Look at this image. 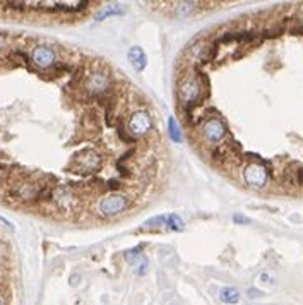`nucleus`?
Segmentation results:
<instances>
[{"instance_id": "obj_1", "label": "nucleus", "mask_w": 303, "mask_h": 305, "mask_svg": "<svg viewBox=\"0 0 303 305\" xmlns=\"http://www.w3.org/2000/svg\"><path fill=\"white\" fill-rule=\"evenodd\" d=\"M197 76L199 77H190L183 81L178 88V98L183 105L189 106V112L199 105L207 93V89L202 86V81H205V74H197Z\"/></svg>"}, {"instance_id": "obj_2", "label": "nucleus", "mask_w": 303, "mask_h": 305, "mask_svg": "<svg viewBox=\"0 0 303 305\" xmlns=\"http://www.w3.org/2000/svg\"><path fill=\"white\" fill-rule=\"evenodd\" d=\"M243 180L252 189H264L269 182V170L261 161H252L243 168Z\"/></svg>"}, {"instance_id": "obj_3", "label": "nucleus", "mask_w": 303, "mask_h": 305, "mask_svg": "<svg viewBox=\"0 0 303 305\" xmlns=\"http://www.w3.org/2000/svg\"><path fill=\"white\" fill-rule=\"evenodd\" d=\"M201 132H202L204 141L207 142V144H212V146L219 144V142L226 137V134H228L225 122H223L221 118H218V117L205 118L204 124H202V127H201Z\"/></svg>"}, {"instance_id": "obj_4", "label": "nucleus", "mask_w": 303, "mask_h": 305, "mask_svg": "<svg viewBox=\"0 0 303 305\" xmlns=\"http://www.w3.org/2000/svg\"><path fill=\"white\" fill-rule=\"evenodd\" d=\"M129 206V199L122 194H110V196H104L98 204V213L101 216H117V214L124 213Z\"/></svg>"}, {"instance_id": "obj_5", "label": "nucleus", "mask_w": 303, "mask_h": 305, "mask_svg": "<svg viewBox=\"0 0 303 305\" xmlns=\"http://www.w3.org/2000/svg\"><path fill=\"white\" fill-rule=\"evenodd\" d=\"M153 127V122L147 112L144 110H137L131 115V120H129V132L132 136H144L151 131Z\"/></svg>"}, {"instance_id": "obj_6", "label": "nucleus", "mask_w": 303, "mask_h": 305, "mask_svg": "<svg viewBox=\"0 0 303 305\" xmlns=\"http://www.w3.org/2000/svg\"><path fill=\"white\" fill-rule=\"evenodd\" d=\"M77 165L84 173H95L101 168V158L93 149H84L77 154Z\"/></svg>"}, {"instance_id": "obj_7", "label": "nucleus", "mask_w": 303, "mask_h": 305, "mask_svg": "<svg viewBox=\"0 0 303 305\" xmlns=\"http://www.w3.org/2000/svg\"><path fill=\"white\" fill-rule=\"evenodd\" d=\"M33 60L38 67L46 69V67H52L55 64V53L48 46H38L33 52Z\"/></svg>"}, {"instance_id": "obj_8", "label": "nucleus", "mask_w": 303, "mask_h": 305, "mask_svg": "<svg viewBox=\"0 0 303 305\" xmlns=\"http://www.w3.org/2000/svg\"><path fill=\"white\" fill-rule=\"evenodd\" d=\"M283 178L290 185H302L303 184V167L297 161L290 163L283 171Z\"/></svg>"}, {"instance_id": "obj_9", "label": "nucleus", "mask_w": 303, "mask_h": 305, "mask_svg": "<svg viewBox=\"0 0 303 305\" xmlns=\"http://www.w3.org/2000/svg\"><path fill=\"white\" fill-rule=\"evenodd\" d=\"M127 59L129 62H131V66L134 67V70H137V72H142L144 69H146L147 66V57L146 53H144V50L140 48V46H132L131 50H129L127 53Z\"/></svg>"}, {"instance_id": "obj_10", "label": "nucleus", "mask_w": 303, "mask_h": 305, "mask_svg": "<svg viewBox=\"0 0 303 305\" xmlns=\"http://www.w3.org/2000/svg\"><path fill=\"white\" fill-rule=\"evenodd\" d=\"M261 39L259 34L248 33V31H240V33H226L218 39V43H230V41H236V43H255Z\"/></svg>"}, {"instance_id": "obj_11", "label": "nucleus", "mask_w": 303, "mask_h": 305, "mask_svg": "<svg viewBox=\"0 0 303 305\" xmlns=\"http://www.w3.org/2000/svg\"><path fill=\"white\" fill-rule=\"evenodd\" d=\"M108 86V76L103 72H93L88 77V89L93 93H103L106 91Z\"/></svg>"}, {"instance_id": "obj_12", "label": "nucleus", "mask_w": 303, "mask_h": 305, "mask_svg": "<svg viewBox=\"0 0 303 305\" xmlns=\"http://www.w3.org/2000/svg\"><path fill=\"white\" fill-rule=\"evenodd\" d=\"M219 300H221L223 304L235 305L240 302V292H238L235 286H225V288H221V292H219Z\"/></svg>"}, {"instance_id": "obj_13", "label": "nucleus", "mask_w": 303, "mask_h": 305, "mask_svg": "<svg viewBox=\"0 0 303 305\" xmlns=\"http://www.w3.org/2000/svg\"><path fill=\"white\" fill-rule=\"evenodd\" d=\"M124 12H125L124 7L113 3V5L104 7V9L98 14V16H96V21H103V19H106V17H111V16H122Z\"/></svg>"}, {"instance_id": "obj_14", "label": "nucleus", "mask_w": 303, "mask_h": 305, "mask_svg": "<svg viewBox=\"0 0 303 305\" xmlns=\"http://www.w3.org/2000/svg\"><path fill=\"white\" fill-rule=\"evenodd\" d=\"M168 131H169V137H171V141H175L176 144H180V142L183 141L182 131H180L178 124H176L175 118H173V117L168 118Z\"/></svg>"}, {"instance_id": "obj_15", "label": "nucleus", "mask_w": 303, "mask_h": 305, "mask_svg": "<svg viewBox=\"0 0 303 305\" xmlns=\"http://www.w3.org/2000/svg\"><path fill=\"white\" fill-rule=\"evenodd\" d=\"M167 227L171 230V232H182L185 225H183V220L178 214L171 213V214H167Z\"/></svg>"}, {"instance_id": "obj_16", "label": "nucleus", "mask_w": 303, "mask_h": 305, "mask_svg": "<svg viewBox=\"0 0 303 305\" xmlns=\"http://www.w3.org/2000/svg\"><path fill=\"white\" fill-rule=\"evenodd\" d=\"M216 52H218V46H216V45L204 46V48H202V52H201V62H204V64L211 62V60L214 59Z\"/></svg>"}, {"instance_id": "obj_17", "label": "nucleus", "mask_w": 303, "mask_h": 305, "mask_svg": "<svg viewBox=\"0 0 303 305\" xmlns=\"http://www.w3.org/2000/svg\"><path fill=\"white\" fill-rule=\"evenodd\" d=\"M140 252H142V249H140V247H135V249H132V250H127V252L124 254V257L129 264H134L135 261L139 259Z\"/></svg>"}, {"instance_id": "obj_18", "label": "nucleus", "mask_w": 303, "mask_h": 305, "mask_svg": "<svg viewBox=\"0 0 303 305\" xmlns=\"http://www.w3.org/2000/svg\"><path fill=\"white\" fill-rule=\"evenodd\" d=\"M233 221H235V223H238V225H243V223H250V218L241 216V214L235 213V214H233Z\"/></svg>"}, {"instance_id": "obj_19", "label": "nucleus", "mask_w": 303, "mask_h": 305, "mask_svg": "<svg viewBox=\"0 0 303 305\" xmlns=\"http://www.w3.org/2000/svg\"><path fill=\"white\" fill-rule=\"evenodd\" d=\"M146 271H147V261H146V259H142V263H140V264H139V268L135 269V274L144 276V274H146Z\"/></svg>"}, {"instance_id": "obj_20", "label": "nucleus", "mask_w": 303, "mask_h": 305, "mask_svg": "<svg viewBox=\"0 0 303 305\" xmlns=\"http://www.w3.org/2000/svg\"><path fill=\"white\" fill-rule=\"evenodd\" d=\"M291 33H295V34H303V24H302V26H298V28H295V30L291 31Z\"/></svg>"}, {"instance_id": "obj_21", "label": "nucleus", "mask_w": 303, "mask_h": 305, "mask_svg": "<svg viewBox=\"0 0 303 305\" xmlns=\"http://www.w3.org/2000/svg\"><path fill=\"white\" fill-rule=\"evenodd\" d=\"M248 293H250V297H259V295H261V293L255 292V290H248Z\"/></svg>"}, {"instance_id": "obj_22", "label": "nucleus", "mask_w": 303, "mask_h": 305, "mask_svg": "<svg viewBox=\"0 0 303 305\" xmlns=\"http://www.w3.org/2000/svg\"><path fill=\"white\" fill-rule=\"evenodd\" d=\"M0 305H2V302H0Z\"/></svg>"}]
</instances>
